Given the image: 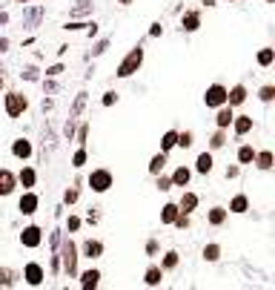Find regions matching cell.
Segmentation results:
<instances>
[{
    "label": "cell",
    "mask_w": 275,
    "mask_h": 290,
    "mask_svg": "<svg viewBox=\"0 0 275 290\" xmlns=\"http://www.w3.org/2000/svg\"><path fill=\"white\" fill-rule=\"evenodd\" d=\"M192 144H195V132H192V130L178 132V147H181V150H189Z\"/></svg>",
    "instance_id": "1f68e13d"
},
{
    "label": "cell",
    "mask_w": 275,
    "mask_h": 290,
    "mask_svg": "<svg viewBox=\"0 0 275 290\" xmlns=\"http://www.w3.org/2000/svg\"><path fill=\"white\" fill-rule=\"evenodd\" d=\"M212 167H215L212 152H201V155L195 158V173H198V176H209V173H212Z\"/></svg>",
    "instance_id": "7402d4cb"
},
{
    "label": "cell",
    "mask_w": 275,
    "mask_h": 290,
    "mask_svg": "<svg viewBox=\"0 0 275 290\" xmlns=\"http://www.w3.org/2000/svg\"><path fill=\"white\" fill-rule=\"evenodd\" d=\"M169 181H172V187H187L189 181H192V170H189L187 164H178V167L172 170Z\"/></svg>",
    "instance_id": "9a60e30c"
},
{
    "label": "cell",
    "mask_w": 275,
    "mask_h": 290,
    "mask_svg": "<svg viewBox=\"0 0 275 290\" xmlns=\"http://www.w3.org/2000/svg\"><path fill=\"white\" fill-rule=\"evenodd\" d=\"M20 75H23L26 80H37V69H35V66H29V69H26V72H20Z\"/></svg>",
    "instance_id": "f907efd6"
},
{
    "label": "cell",
    "mask_w": 275,
    "mask_h": 290,
    "mask_svg": "<svg viewBox=\"0 0 275 290\" xmlns=\"http://www.w3.org/2000/svg\"><path fill=\"white\" fill-rule=\"evenodd\" d=\"M37 207H40V198H37L35 190H23V195L18 198V210L23 213V216H35Z\"/></svg>",
    "instance_id": "ba28073f"
},
{
    "label": "cell",
    "mask_w": 275,
    "mask_h": 290,
    "mask_svg": "<svg viewBox=\"0 0 275 290\" xmlns=\"http://www.w3.org/2000/svg\"><path fill=\"white\" fill-rule=\"evenodd\" d=\"M15 3H32V0H15Z\"/></svg>",
    "instance_id": "680465c9"
},
{
    "label": "cell",
    "mask_w": 275,
    "mask_h": 290,
    "mask_svg": "<svg viewBox=\"0 0 275 290\" xmlns=\"http://www.w3.org/2000/svg\"><path fill=\"white\" fill-rule=\"evenodd\" d=\"M86 138H89V127L83 123V127L78 130V144H83V147H86Z\"/></svg>",
    "instance_id": "7dc6e473"
},
{
    "label": "cell",
    "mask_w": 275,
    "mask_h": 290,
    "mask_svg": "<svg viewBox=\"0 0 275 290\" xmlns=\"http://www.w3.org/2000/svg\"><path fill=\"white\" fill-rule=\"evenodd\" d=\"M32 152H35V147H32V141L29 138H15L12 141V155L18 161H29L32 158Z\"/></svg>",
    "instance_id": "30bf717a"
},
{
    "label": "cell",
    "mask_w": 275,
    "mask_h": 290,
    "mask_svg": "<svg viewBox=\"0 0 275 290\" xmlns=\"http://www.w3.org/2000/svg\"><path fill=\"white\" fill-rule=\"evenodd\" d=\"M58 256H61V273H66L69 279L78 276V244L72 238H63L61 236V244H58Z\"/></svg>",
    "instance_id": "6da1fadb"
},
{
    "label": "cell",
    "mask_w": 275,
    "mask_h": 290,
    "mask_svg": "<svg viewBox=\"0 0 275 290\" xmlns=\"http://www.w3.org/2000/svg\"><path fill=\"white\" fill-rule=\"evenodd\" d=\"M155 187H158L160 193H169V190H172V181H169V176L158 173V176H155Z\"/></svg>",
    "instance_id": "74e56055"
},
{
    "label": "cell",
    "mask_w": 275,
    "mask_h": 290,
    "mask_svg": "<svg viewBox=\"0 0 275 290\" xmlns=\"http://www.w3.org/2000/svg\"><path fill=\"white\" fill-rule=\"evenodd\" d=\"M224 144H227V130H215L209 138V150H221Z\"/></svg>",
    "instance_id": "d590c367"
},
{
    "label": "cell",
    "mask_w": 275,
    "mask_h": 290,
    "mask_svg": "<svg viewBox=\"0 0 275 290\" xmlns=\"http://www.w3.org/2000/svg\"><path fill=\"white\" fill-rule=\"evenodd\" d=\"M15 190H18V176L12 170L0 167V198H9Z\"/></svg>",
    "instance_id": "9c48e42d"
},
{
    "label": "cell",
    "mask_w": 275,
    "mask_h": 290,
    "mask_svg": "<svg viewBox=\"0 0 275 290\" xmlns=\"http://www.w3.org/2000/svg\"><path fill=\"white\" fill-rule=\"evenodd\" d=\"M163 35V26H160V23H152L149 26V37H160Z\"/></svg>",
    "instance_id": "681fc988"
},
{
    "label": "cell",
    "mask_w": 275,
    "mask_h": 290,
    "mask_svg": "<svg viewBox=\"0 0 275 290\" xmlns=\"http://www.w3.org/2000/svg\"><path fill=\"white\" fill-rule=\"evenodd\" d=\"M106 49H109V37H103V40H98V44H95V49H92V58H100Z\"/></svg>",
    "instance_id": "7bdbcfd3"
},
{
    "label": "cell",
    "mask_w": 275,
    "mask_h": 290,
    "mask_svg": "<svg viewBox=\"0 0 275 290\" xmlns=\"http://www.w3.org/2000/svg\"><path fill=\"white\" fill-rule=\"evenodd\" d=\"M80 224H83V219H80V216H69V219H66V230H69V233H78Z\"/></svg>",
    "instance_id": "60d3db41"
},
{
    "label": "cell",
    "mask_w": 275,
    "mask_h": 290,
    "mask_svg": "<svg viewBox=\"0 0 275 290\" xmlns=\"http://www.w3.org/2000/svg\"><path fill=\"white\" fill-rule=\"evenodd\" d=\"M241 176V167H227V178H238Z\"/></svg>",
    "instance_id": "db71d44e"
},
{
    "label": "cell",
    "mask_w": 275,
    "mask_h": 290,
    "mask_svg": "<svg viewBox=\"0 0 275 290\" xmlns=\"http://www.w3.org/2000/svg\"><path fill=\"white\" fill-rule=\"evenodd\" d=\"M178 204L175 201H169V204H163V207H160V224H167V227H172V221L178 219Z\"/></svg>",
    "instance_id": "cb8c5ba5"
},
{
    "label": "cell",
    "mask_w": 275,
    "mask_h": 290,
    "mask_svg": "<svg viewBox=\"0 0 275 290\" xmlns=\"http://www.w3.org/2000/svg\"><path fill=\"white\" fill-rule=\"evenodd\" d=\"M3 106H6V115L9 118H20V115L29 109V98L18 89H9L6 95H3Z\"/></svg>",
    "instance_id": "277c9868"
},
{
    "label": "cell",
    "mask_w": 275,
    "mask_h": 290,
    "mask_svg": "<svg viewBox=\"0 0 275 290\" xmlns=\"http://www.w3.org/2000/svg\"><path fill=\"white\" fill-rule=\"evenodd\" d=\"M18 279H20V273L12 270V267H3V270H0V287H15Z\"/></svg>",
    "instance_id": "484cf974"
},
{
    "label": "cell",
    "mask_w": 275,
    "mask_h": 290,
    "mask_svg": "<svg viewBox=\"0 0 275 290\" xmlns=\"http://www.w3.org/2000/svg\"><path fill=\"white\" fill-rule=\"evenodd\" d=\"M89 23H75V20H72V23H66V26L63 29H69V32H78V29H86Z\"/></svg>",
    "instance_id": "f5cc1de1"
},
{
    "label": "cell",
    "mask_w": 275,
    "mask_h": 290,
    "mask_svg": "<svg viewBox=\"0 0 275 290\" xmlns=\"http://www.w3.org/2000/svg\"><path fill=\"white\" fill-rule=\"evenodd\" d=\"M92 9H95V3H89V0H78V6L72 9V18H78V15H89Z\"/></svg>",
    "instance_id": "8d00e7d4"
},
{
    "label": "cell",
    "mask_w": 275,
    "mask_h": 290,
    "mask_svg": "<svg viewBox=\"0 0 275 290\" xmlns=\"http://www.w3.org/2000/svg\"><path fill=\"white\" fill-rule=\"evenodd\" d=\"M204 104L209 106V109H218L221 104H227V87H224V84H212V87H206Z\"/></svg>",
    "instance_id": "8992f818"
},
{
    "label": "cell",
    "mask_w": 275,
    "mask_h": 290,
    "mask_svg": "<svg viewBox=\"0 0 275 290\" xmlns=\"http://www.w3.org/2000/svg\"><path fill=\"white\" fill-rule=\"evenodd\" d=\"M252 158H255V150H252V144H241L238 147V164H252Z\"/></svg>",
    "instance_id": "4dcf8cb0"
},
{
    "label": "cell",
    "mask_w": 275,
    "mask_h": 290,
    "mask_svg": "<svg viewBox=\"0 0 275 290\" xmlns=\"http://www.w3.org/2000/svg\"><path fill=\"white\" fill-rule=\"evenodd\" d=\"M80 253L86 256L89 262H95V259L103 256V241H100V238H86V241L80 244Z\"/></svg>",
    "instance_id": "4fadbf2b"
},
{
    "label": "cell",
    "mask_w": 275,
    "mask_h": 290,
    "mask_svg": "<svg viewBox=\"0 0 275 290\" xmlns=\"http://www.w3.org/2000/svg\"><path fill=\"white\" fill-rule=\"evenodd\" d=\"M160 281H163V267L160 264H149L146 273H143V284L146 287H160Z\"/></svg>",
    "instance_id": "e0dca14e"
},
{
    "label": "cell",
    "mask_w": 275,
    "mask_h": 290,
    "mask_svg": "<svg viewBox=\"0 0 275 290\" xmlns=\"http://www.w3.org/2000/svg\"><path fill=\"white\" fill-rule=\"evenodd\" d=\"M158 241H155V238H149V241H146V256H158Z\"/></svg>",
    "instance_id": "bcb514c9"
},
{
    "label": "cell",
    "mask_w": 275,
    "mask_h": 290,
    "mask_svg": "<svg viewBox=\"0 0 275 290\" xmlns=\"http://www.w3.org/2000/svg\"><path fill=\"white\" fill-rule=\"evenodd\" d=\"M172 227H178V230H189V216H187V213H178V219L172 221Z\"/></svg>",
    "instance_id": "b9f144b4"
},
{
    "label": "cell",
    "mask_w": 275,
    "mask_h": 290,
    "mask_svg": "<svg viewBox=\"0 0 275 290\" xmlns=\"http://www.w3.org/2000/svg\"><path fill=\"white\" fill-rule=\"evenodd\" d=\"M232 118H235V106L221 104L218 109H215V127H218V130H230Z\"/></svg>",
    "instance_id": "8fae6325"
},
{
    "label": "cell",
    "mask_w": 275,
    "mask_h": 290,
    "mask_svg": "<svg viewBox=\"0 0 275 290\" xmlns=\"http://www.w3.org/2000/svg\"><path fill=\"white\" fill-rule=\"evenodd\" d=\"M201 29V12L198 9H189V12H184V18H181V32H198Z\"/></svg>",
    "instance_id": "5bb4252c"
},
{
    "label": "cell",
    "mask_w": 275,
    "mask_h": 290,
    "mask_svg": "<svg viewBox=\"0 0 275 290\" xmlns=\"http://www.w3.org/2000/svg\"><path fill=\"white\" fill-rule=\"evenodd\" d=\"M178 262H181V256H178L175 250H169V253H163V262H160V267H163V273H167V270H175Z\"/></svg>",
    "instance_id": "d6a6232c"
},
{
    "label": "cell",
    "mask_w": 275,
    "mask_h": 290,
    "mask_svg": "<svg viewBox=\"0 0 275 290\" xmlns=\"http://www.w3.org/2000/svg\"><path fill=\"white\" fill-rule=\"evenodd\" d=\"M86 161H89V155H86V147L80 144L78 150H75V155H72V167H75V170H80L83 164H86Z\"/></svg>",
    "instance_id": "e575fe53"
},
{
    "label": "cell",
    "mask_w": 275,
    "mask_h": 290,
    "mask_svg": "<svg viewBox=\"0 0 275 290\" xmlns=\"http://www.w3.org/2000/svg\"><path fill=\"white\" fill-rule=\"evenodd\" d=\"M178 147V130H167L160 138V152H172Z\"/></svg>",
    "instance_id": "4316f807"
},
{
    "label": "cell",
    "mask_w": 275,
    "mask_h": 290,
    "mask_svg": "<svg viewBox=\"0 0 275 290\" xmlns=\"http://www.w3.org/2000/svg\"><path fill=\"white\" fill-rule=\"evenodd\" d=\"M35 184H37L35 167H23V170L18 173V187H23V190H35Z\"/></svg>",
    "instance_id": "44dd1931"
},
{
    "label": "cell",
    "mask_w": 275,
    "mask_h": 290,
    "mask_svg": "<svg viewBox=\"0 0 275 290\" xmlns=\"http://www.w3.org/2000/svg\"><path fill=\"white\" fill-rule=\"evenodd\" d=\"M163 167H167V152H155V155L149 158V176L163 173Z\"/></svg>",
    "instance_id": "83f0119b"
},
{
    "label": "cell",
    "mask_w": 275,
    "mask_h": 290,
    "mask_svg": "<svg viewBox=\"0 0 275 290\" xmlns=\"http://www.w3.org/2000/svg\"><path fill=\"white\" fill-rule=\"evenodd\" d=\"M58 244H61V230H54L52 233V250H58Z\"/></svg>",
    "instance_id": "11a10c76"
},
{
    "label": "cell",
    "mask_w": 275,
    "mask_h": 290,
    "mask_svg": "<svg viewBox=\"0 0 275 290\" xmlns=\"http://www.w3.org/2000/svg\"><path fill=\"white\" fill-rule=\"evenodd\" d=\"M201 256H204V262H209V264H215L218 259H221V244H206L204 250H201Z\"/></svg>",
    "instance_id": "f546056e"
},
{
    "label": "cell",
    "mask_w": 275,
    "mask_h": 290,
    "mask_svg": "<svg viewBox=\"0 0 275 290\" xmlns=\"http://www.w3.org/2000/svg\"><path fill=\"white\" fill-rule=\"evenodd\" d=\"M78 198H80V190H78V187H69V190L63 193V204H69V207L78 201Z\"/></svg>",
    "instance_id": "ab89813d"
},
{
    "label": "cell",
    "mask_w": 275,
    "mask_h": 290,
    "mask_svg": "<svg viewBox=\"0 0 275 290\" xmlns=\"http://www.w3.org/2000/svg\"><path fill=\"white\" fill-rule=\"evenodd\" d=\"M249 210V198L244 193L238 195H232V201H230V213H235V216H244V213Z\"/></svg>",
    "instance_id": "d4e9b609"
},
{
    "label": "cell",
    "mask_w": 275,
    "mask_h": 290,
    "mask_svg": "<svg viewBox=\"0 0 275 290\" xmlns=\"http://www.w3.org/2000/svg\"><path fill=\"white\" fill-rule=\"evenodd\" d=\"M252 164H255L261 173H269V170H272V164H275L272 150H255V158H252Z\"/></svg>",
    "instance_id": "ac0fdd59"
},
{
    "label": "cell",
    "mask_w": 275,
    "mask_h": 290,
    "mask_svg": "<svg viewBox=\"0 0 275 290\" xmlns=\"http://www.w3.org/2000/svg\"><path fill=\"white\" fill-rule=\"evenodd\" d=\"M78 276H80V287L83 290H95L100 284V270L98 267H89V270L78 273Z\"/></svg>",
    "instance_id": "d6986e66"
},
{
    "label": "cell",
    "mask_w": 275,
    "mask_h": 290,
    "mask_svg": "<svg viewBox=\"0 0 275 290\" xmlns=\"http://www.w3.org/2000/svg\"><path fill=\"white\" fill-rule=\"evenodd\" d=\"M20 244L29 247V250H37V247L43 244V230L37 227V224H29V227H23V233H20Z\"/></svg>",
    "instance_id": "52a82bcc"
},
{
    "label": "cell",
    "mask_w": 275,
    "mask_h": 290,
    "mask_svg": "<svg viewBox=\"0 0 275 290\" xmlns=\"http://www.w3.org/2000/svg\"><path fill=\"white\" fill-rule=\"evenodd\" d=\"M20 279L26 281L29 287H40L46 279V270H43V264L40 262H29L26 267H23V273H20Z\"/></svg>",
    "instance_id": "5b68a950"
},
{
    "label": "cell",
    "mask_w": 275,
    "mask_h": 290,
    "mask_svg": "<svg viewBox=\"0 0 275 290\" xmlns=\"http://www.w3.org/2000/svg\"><path fill=\"white\" fill-rule=\"evenodd\" d=\"M227 216H230L227 207H209V210H206V221H209L212 227H221L224 221H227Z\"/></svg>",
    "instance_id": "603a6c76"
},
{
    "label": "cell",
    "mask_w": 275,
    "mask_h": 290,
    "mask_svg": "<svg viewBox=\"0 0 275 290\" xmlns=\"http://www.w3.org/2000/svg\"><path fill=\"white\" fill-rule=\"evenodd\" d=\"M118 3H121V6H132L135 0H118Z\"/></svg>",
    "instance_id": "6f0895ef"
},
{
    "label": "cell",
    "mask_w": 275,
    "mask_h": 290,
    "mask_svg": "<svg viewBox=\"0 0 275 290\" xmlns=\"http://www.w3.org/2000/svg\"><path fill=\"white\" fill-rule=\"evenodd\" d=\"M143 58H146V49H143V46H135V49H129V52H126V58L121 63H118V78H132L135 72L141 69L143 66Z\"/></svg>",
    "instance_id": "7a4b0ae2"
},
{
    "label": "cell",
    "mask_w": 275,
    "mask_h": 290,
    "mask_svg": "<svg viewBox=\"0 0 275 290\" xmlns=\"http://www.w3.org/2000/svg\"><path fill=\"white\" fill-rule=\"evenodd\" d=\"M86 184H89V190H92V193L103 195V193H109V190L115 187V176H112L106 167H98V170H92V173H89Z\"/></svg>",
    "instance_id": "3957f363"
},
{
    "label": "cell",
    "mask_w": 275,
    "mask_h": 290,
    "mask_svg": "<svg viewBox=\"0 0 275 290\" xmlns=\"http://www.w3.org/2000/svg\"><path fill=\"white\" fill-rule=\"evenodd\" d=\"M230 3H232V0H230Z\"/></svg>",
    "instance_id": "6125c7cd"
},
{
    "label": "cell",
    "mask_w": 275,
    "mask_h": 290,
    "mask_svg": "<svg viewBox=\"0 0 275 290\" xmlns=\"http://www.w3.org/2000/svg\"><path fill=\"white\" fill-rule=\"evenodd\" d=\"M83 106H86V92H80V95L75 98V106H72V115H69V118H78V115L83 112Z\"/></svg>",
    "instance_id": "f35d334b"
},
{
    "label": "cell",
    "mask_w": 275,
    "mask_h": 290,
    "mask_svg": "<svg viewBox=\"0 0 275 290\" xmlns=\"http://www.w3.org/2000/svg\"><path fill=\"white\" fill-rule=\"evenodd\" d=\"M58 75H63V63H52L46 69V78H58Z\"/></svg>",
    "instance_id": "f6af8a7d"
},
{
    "label": "cell",
    "mask_w": 275,
    "mask_h": 290,
    "mask_svg": "<svg viewBox=\"0 0 275 290\" xmlns=\"http://www.w3.org/2000/svg\"><path fill=\"white\" fill-rule=\"evenodd\" d=\"M230 127H232V132H235L238 138H244V135H249V132H252L255 121H252V115H235Z\"/></svg>",
    "instance_id": "7c38bea8"
},
{
    "label": "cell",
    "mask_w": 275,
    "mask_h": 290,
    "mask_svg": "<svg viewBox=\"0 0 275 290\" xmlns=\"http://www.w3.org/2000/svg\"><path fill=\"white\" fill-rule=\"evenodd\" d=\"M0 89H3V78H0Z\"/></svg>",
    "instance_id": "94428289"
},
{
    "label": "cell",
    "mask_w": 275,
    "mask_h": 290,
    "mask_svg": "<svg viewBox=\"0 0 275 290\" xmlns=\"http://www.w3.org/2000/svg\"><path fill=\"white\" fill-rule=\"evenodd\" d=\"M100 104H103V106H112V104H118V92H112V89H109V92H103V98H100Z\"/></svg>",
    "instance_id": "ee69618b"
},
{
    "label": "cell",
    "mask_w": 275,
    "mask_h": 290,
    "mask_svg": "<svg viewBox=\"0 0 275 290\" xmlns=\"http://www.w3.org/2000/svg\"><path fill=\"white\" fill-rule=\"evenodd\" d=\"M264 3H275V0H264Z\"/></svg>",
    "instance_id": "91938a15"
},
{
    "label": "cell",
    "mask_w": 275,
    "mask_h": 290,
    "mask_svg": "<svg viewBox=\"0 0 275 290\" xmlns=\"http://www.w3.org/2000/svg\"><path fill=\"white\" fill-rule=\"evenodd\" d=\"M255 61H258V66H261V69H269V66L275 63V49H269V46H266V49H261Z\"/></svg>",
    "instance_id": "f1b7e54d"
},
{
    "label": "cell",
    "mask_w": 275,
    "mask_h": 290,
    "mask_svg": "<svg viewBox=\"0 0 275 290\" xmlns=\"http://www.w3.org/2000/svg\"><path fill=\"white\" fill-rule=\"evenodd\" d=\"M63 135H66V138H72V135H75V118H69V121H66V127H63Z\"/></svg>",
    "instance_id": "c3c4849f"
},
{
    "label": "cell",
    "mask_w": 275,
    "mask_h": 290,
    "mask_svg": "<svg viewBox=\"0 0 275 290\" xmlns=\"http://www.w3.org/2000/svg\"><path fill=\"white\" fill-rule=\"evenodd\" d=\"M247 87L244 84H235L232 89H227V104L230 106H241V104H247Z\"/></svg>",
    "instance_id": "ffe728a7"
},
{
    "label": "cell",
    "mask_w": 275,
    "mask_h": 290,
    "mask_svg": "<svg viewBox=\"0 0 275 290\" xmlns=\"http://www.w3.org/2000/svg\"><path fill=\"white\" fill-rule=\"evenodd\" d=\"M258 101H261V104H272L275 101V87L272 84H266V87L258 89Z\"/></svg>",
    "instance_id": "836d02e7"
},
{
    "label": "cell",
    "mask_w": 275,
    "mask_h": 290,
    "mask_svg": "<svg viewBox=\"0 0 275 290\" xmlns=\"http://www.w3.org/2000/svg\"><path fill=\"white\" fill-rule=\"evenodd\" d=\"M178 210L181 213H187V216H192V213L198 210V204H201V198H198V193H184L181 198H178Z\"/></svg>",
    "instance_id": "2e32d148"
},
{
    "label": "cell",
    "mask_w": 275,
    "mask_h": 290,
    "mask_svg": "<svg viewBox=\"0 0 275 290\" xmlns=\"http://www.w3.org/2000/svg\"><path fill=\"white\" fill-rule=\"evenodd\" d=\"M100 221V213H98V207H92V210H89V224H98Z\"/></svg>",
    "instance_id": "816d5d0a"
},
{
    "label": "cell",
    "mask_w": 275,
    "mask_h": 290,
    "mask_svg": "<svg viewBox=\"0 0 275 290\" xmlns=\"http://www.w3.org/2000/svg\"><path fill=\"white\" fill-rule=\"evenodd\" d=\"M6 49H9V40L3 37V40H0V52H6Z\"/></svg>",
    "instance_id": "9f6ffc18"
}]
</instances>
